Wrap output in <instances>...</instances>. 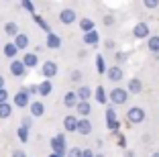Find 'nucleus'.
Here are the masks:
<instances>
[{
  "mask_svg": "<svg viewBox=\"0 0 159 157\" xmlns=\"http://www.w3.org/2000/svg\"><path fill=\"white\" fill-rule=\"evenodd\" d=\"M10 74L14 76V78H25V74H27V65L23 63V59H14L10 61Z\"/></svg>",
  "mask_w": 159,
  "mask_h": 157,
  "instance_id": "6",
  "label": "nucleus"
},
{
  "mask_svg": "<svg viewBox=\"0 0 159 157\" xmlns=\"http://www.w3.org/2000/svg\"><path fill=\"white\" fill-rule=\"evenodd\" d=\"M49 157H59V155H55V153H51V155H49Z\"/></svg>",
  "mask_w": 159,
  "mask_h": 157,
  "instance_id": "48",
  "label": "nucleus"
},
{
  "mask_svg": "<svg viewBox=\"0 0 159 157\" xmlns=\"http://www.w3.org/2000/svg\"><path fill=\"white\" fill-rule=\"evenodd\" d=\"M96 69H98V74H106V72H108L106 61H104L102 55H96Z\"/></svg>",
  "mask_w": 159,
  "mask_h": 157,
  "instance_id": "29",
  "label": "nucleus"
},
{
  "mask_svg": "<svg viewBox=\"0 0 159 157\" xmlns=\"http://www.w3.org/2000/svg\"><path fill=\"white\" fill-rule=\"evenodd\" d=\"M106 78L110 80V82H120V80L125 78V74H122V67H120V65H112V67H108Z\"/></svg>",
  "mask_w": 159,
  "mask_h": 157,
  "instance_id": "9",
  "label": "nucleus"
},
{
  "mask_svg": "<svg viewBox=\"0 0 159 157\" xmlns=\"http://www.w3.org/2000/svg\"><path fill=\"white\" fill-rule=\"evenodd\" d=\"M118 145H120V147H126V139L122 137V135H118Z\"/></svg>",
  "mask_w": 159,
  "mask_h": 157,
  "instance_id": "41",
  "label": "nucleus"
},
{
  "mask_svg": "<svg viewBox=\"0 0 159 157\" xmlns=\"http://www.w3.org/2000/svg\"><path fill=\"white\" fill-rule=\"evenodd\" d=\"M33 21H35V23H37V25H39V27H41V29H43V31H45V33H47V35H51V27H49V25H47V23H45V21H43V19H41V16H39V14H33Z\"/></svg>",
  "mask_w": 159,
  "mask_h": 157,
  "instance_id": "28",
  "label": "nucleus"
},
{
  "mask_svg": "<svg viewBox=\"0 0 159 157\" xmlns=\"http://www.w3.org/2000/svg\"><path fill=\"white\" fill-rule=\"evenodd\" d=\"M108 98H110V102H112L114 106L126 104V100H129V90H125V88H114V90H110Z\"/></svg>",
  "mask_w": 159,
  "mask_h": 157,
  "instance_id": "2",
  "label": "nucleus"
},
{
  "mask_svg": "<svg viewBox=\"0 0 159 157\" xmlns=\"http://www.w3.org/2000/svg\"><path fill=\"white\" fill-rule=\"evenodd\" d=\"M96 157H104V155H96Z\"/></svg>",
  "mask_w": 159,
  "mask_h": 157,
  "instance_id": "49",
  "label": "nucleus"
},
{
  "mask_svg": "<svg viewBox=\"0 0 159 157\" xmlns=\"http://www.w3.org/2000/svg\"><path fill=\"white\" fill-rule=\"evenodd\" d=\"M104 25H106V27L114 25V16H112V14H106V16H104Z\"/></svg>",
  "mask_w": 159,
  "mask_h": 157,
  "instance_id": "37",
  "label": "nucleus"
},
{
  "mask_svg": "<svg viewBox=\"0 0 159 157\" xmlns=\"http://www.w3.org/2000/svg\"><path fill=\"white\" fill-rule=\"evenodd\" d=\"M82 78H84V74H82L80 69H74V72L70 74V80H71V82H82Z\"/></svg>",
  "mask_w": 159,
  "mask_h": 157,
  "instance_id": "33",
  "label": "nucleus"
},
{
  "mask_svg": "<svg viewBox=\"0 0 159 157\" xmlns=\"http://www.w3.org/2000/svg\"><path fill=\"white\" fill-rule=\"evenodd\" d=\"M98 41H100L98 31H90V33H86V35H84V43H86V45L96 47V45H98Z\"/></svg>",
  "mask_w": 159,
  "mask_h": 157,
  "instance_id": "20",
  "label": "nucleus"
},
{
  "mask_svg": "<svg viewBox=\"0 0 159 157\" xmlns=\"http://www.w3.org/2000/svg\"><path fill=\"white\" fill-rule=\"evenodd\" d=\"M63 104H66L67 108H75L80 104V98H78V92H67L66 96H63Z\"/></svg>",
  "mask_w": 159,
  "mask_h": 157,
  "instance_id": "12",
  "label": "nucleus"
},
{
  "mask_svg": "<svg viewBox=\"0 0 159 157\" xmlns=\"http://www.w3.org/2000/svg\"><path fill=\"white\" fill-rule=\"evenodd\" d=\"M133 35H135L137 39H149L151 37L149 25H147V23H137L135 29H133Z\"/></svg>",
  "mask_w": 159,
  "mask_h": 157,
  "instance_id": "7",
  "label": "nucleus"
},
{
  "mask_svg": "<svg viewBox=\"0 0 159 157\" xmlns=\"http://www.w3.org/2000/svg\"><path fill=\"white\" fill-rule=\"evenodd\" d=\"M147 49L151 53H155V55H159V35H151L147 39Z\"/></svg>",
  "mask_w": 159,
  "mask_h": 157,
  "instance_id": "18",
  "label": "nucleus"
},
{
  "mask_svg": "<svg viewBox=\"0 0 159 157\" xmlns=\"http://www.w3.org/2000/svg\"><path fill=\"white\" fill-rule=\"evenodd\" d=\"M10 157H27V153H25L23 149H14V151H12V155H10Z\"/></svg>",
  "mask_w": 159,
  "mask_h": 157,
  "instance_id": "38",
  "label": "nucleus"
},
{
  "mask_svg": "<svg viewBox=\"0 0 159 157\" xmlns=\"http://www.w3.org/2000/svg\"><path fill=\"white\" fill-rule=\"evenodd\" d=\"M126 118H129L131 125H141V122L147 118V112L141 106H131L129 110H126Z\"/></svg>",
  "mask_w": 159,
  "mask_h": 157,
  "instance_id": "1",
  "label": "nucleus"
},
{
  "mask_svg": "<svg viewBox=\"0 0 159 157\" xmlns=\"http://www.w3.org/2000/svg\"><path fill=\"white\" fill-rule=\"evenodd\" d=\"M126 90H129V94H141L143 92V84H141L139 78H133V80H129Z\"/></svg>",
  "mask_w": 159,
  "mask_h": 157,
  "instance_id": "13",
  "label": "nucleus"
},
{
  "mask_svg": "<svg viewBox=\"0 0 159 157\" xmlns=\"http://www.w3.org/2000/svg\"><path fill=\"white\" fill-rule=\"evenodd\" d=\"M23 127H29V129H31V116H25V120H23Z\"/></svg>",
  "mask_w": 159,
  "mask_h": 157,
  "instance_id": "42",
  "label": "nucleus"
},
{
  "mask_svg": "<svg viewBox=\"0 0 159 157\" xmlns=\"http://www.w3.org/2000/svg\"><path fill=\"white\" fill-rule=\"evenodd\" d=\"M80 29L84 31V35L90 33V31H94V21L92 19H82V21H80Z\"/></svg>",
  "mask_w": 159,
  "mask_h": 157,
  "instance_id": "26",
  "label": "nucleus"
},
{
  "mask_svg": "<svg viewBox=\"0 0 159 157\" xmlns=\"http://www.w3.org/2000/svg\"><path fill=\"white\" fill-rule=\"evenodd\" d=\"M6 102H8V92L4 88V90H0V104H6Z\"/></svg>",
  "mask_w": 159,
  "mask_h": 157,
  "instance_id": "36",
  "label": "nucleus"
},
{
  "mask_svg": "<svg viewBox=\"0 0 159 157\" xmlns=\"http://www.w3.org/2000/svg\"><path fill=\"white\" fill-rule=\"evenodd\" d=\"M114 122H118L116 120V110L110 106V108H106V125L110 127V125H114Z\"/></svg>",
  "mask_w": 159,
  "mask_h": 157,
  "instance_id": "27",
  "label": "nucleus"
},
{
  "mask_svg": "<svg viewBox=\"0 0 159 157\" xmlns=\"http://www.w3.org/2000/svg\"><path fill=\"white\" fill-rule=\"evenodd\" d=\"M37 88H39V96H49L53 92V84H51V80H43Z\"/></svg>",
  "mask_w": 159,
  "mask_h": 157,
  "instance_id": "17",
  "label": "nucleus"
},
{
  "mask_svg": "<svg viewBox=\"0 0 159 157\" xmlns=\"http://www.w3.org/2000/svg\"><path fill=\"white\" fill-rule=\"evenodd\" d=\"M67 157H84V151L80 147H71L70 151H67Z\"/></svg>",
  "mask_w": 159,
  "mask_h": 157,
  "instance_id": "32",
  "label": "nucleus"
},
{
  "mask_svg": "<svg viewBox=\"0 0 159 157\" xmlns=\"http://www.w3.org/2000/svg\"><path fill=\"white\" fill-rule=\"evenodd\" d=\"M41 74L45 76L47 80H53L57 76V63L55 61H43L41 65Z\"/></svg>",
  "mask_w": 159,
  "mask_h": 157,
  "instance_id": "5",
  "label": "nucleus"
},
{
  "mask_svg": "<svg viewBox=\"0 0 159 157\" xmlns=\"http://www.w3.org/2000/svg\"><path fill=\"white\" fill-rule=\"evenodd\" d=\"M116 61H118V63L126 61V53H122V51H120V53H116Z\"/></svg>",
  "mask_w": 159,
  "mask_h": 157,
  "instance_id": "39",
  "label": "nucleus"
},
{
  "mask_svg": "<svg viewBox=\"0 0 159 157\" xmlns=\"http://www.w3.org/2000/svg\"><path fill=\"white\" fill-rule=\"evenodd\" d=\"M6 86H4V76H0V90H4Z\"/></svg>",
  "mask_w": 159,
  "mask_h": 157,
  "instance_id": "45",
  "label": "nucleus"
},
{
  "mask_svg": "<svg viewBox=\"0 0 159 157\" xmlns=\"http://www.w3.org/2000/svg\"><path fill=\"white\" fill-rule=\"evenodd\" d=\"M12 114V106H10L8 102L6 104H0V118H8Z\"/></svg>",
  "mask_w": 159,
  "mask_h": 157,
  "instance_id": "30",
  "label": "nucleus"
},
{
  "mask_svg": "<svg viewBox=\"0 0 159 157\" xmlns=\"http://www.w3.org/2000/svg\"><path fill=\"white\" fill-rule=\"evenodd\" d=\"M75 110H78V114H80V116L88 118V114L92 112V106H90V102H80L78 106H75Z\"/></svg>",
  "mask_w": 159,
  "mask_h": 157,
  "instance_id": "24",
  "label": "nucleus"
},
{
  "mask_svg": "<svg viewBox=\"0 0 159 157\" xmlns=\"http://www.w3.org/2000/svg\"><path fill=\"white\" fill-rule=\"evenodd\" d=\"M94 98H96V102L98 104H106L110 98H108V94H106V90L102 88V86H98V88L94 90Z\"/></svg>",
  "mask_w": 159,
  "mask_h": 157,
  "instance_id": "19",
  "label": "nucleus"
},
{
  "mask_svg": "<svg viewBox=\"0 0 159 157\" xmlns=\"http://www.w3.org/2000/svg\"><path fill=\"white\" fill-rule=\"evenodd\" d=\"M14 45H16V49H19V51L27 49V47H29V37L25 35V33H20L19 37H14Z\"/></svg>",
  "mask_w": 159,
  "mask_h": 157,
  "instance_id": "22",
  "label": "nucleus"
},
{
  "mask_svg": "<svg viewBox=\"0 0 159 157\" xmlns=\"http://www.w3.org/2000/svg\"><path fill=\"white\" fill-rule=\"evenodd\" d=\"M45 45H47V49H59V47H61V39H59V35H55V33L47 35Z\"/></svg>",
  "mask_w": 159,
  "mask_h": 157,
  "instance_id": "14",
  "label": "nucleus"
},
{
  "mask_svg": "<svg viewBox=\"0 0 159 157\" xmlns=\"http://www.w3.org/2000/svg\"><path fill=\"white\" fill-rule=\"evenodd\" d=\"M23 63L27 65V69L29 67H37V63H39V55L37 53H25V57H23Z\"/></svg>",
  "mask_w": 159,
  "mask_h": 157,
  "instance_id": "16",
  "label": "nucleus"
},
{
  "mask_svg": "<svg viewBox=\"0 0 159 157\" xmlns=\"http://www.w3.org/2000/svg\"><path fill=\"white\" fill-rule=\"evenodd\" d=\"M104 45H106V49H114V41H110V39H108Z\"/></svg>",
  "mask_w": 159,
  "mask_h": 157,
  "instance_id": "43",
  "label": "nucleus"
},
{
  "mask_svg": "<svg viewBox=\"0 0 159 157\" xmlns=\"http://www.w3.org/2000/svg\"><path fill=\"white\" fill-rule=\"evenodd\" d=\"M78 122L80 120L75 118L74 114H67L66 118H63V129H66L67 133H78Z\"/></svg>",
  "mask_w": 159,
  "mask_h": 157,
  "instance_id": "10",
  "label": "nucleus"
},
{
  "mask_svg": "<svg viewBox=\"0 0 159 157\" xmlns=\"http://www.w3.org/2000/svg\"><path fill=\"white\" fill-rule=\"evenodd\" d=\"M151 157H159V151H153V153H151Z\"/></svg>",
  "mask_w": 159,
  "mask_h": 157,
  "instance_id": "47",
  "label": "nucleus"
},
{
  "mask_svg": "<svg viewBox=\"0 0 159 157\" xmlns=\"http://www.w3.org/2000/svg\"><path fill=\"white\" fill-rule=\"evenodd\" d=\"M78 133L80 135H90L92 133V122H90L88 118H80V122H78Z\"/></svg>",
  "mask_w": 159,
  "mask_h": 157,
  "instance_id": "15",
  "label": "nucleus"
},
{
  "mask_svg": "<svg viewBox=\"0 0 159 157\" xmlns=\"http://www.w3.org/2000/svg\"><path fill=\"white\" fill-rule=\"evenodd\" d=\"M16 135H19V139L23 141V143H27V141H29V127H19Z\"/></svg>",
  "mask_w": 159,
  "mask_h": 157,
  "instance_id": "31",
  "label": "nucleus"
},
{
  "mask_svg": "<svg viewBox=\"0 0 159 157\" xmlns=\"http://www.w3.org/2000/svg\"><path fill=\"white\" fill-rule=\"evenodd\" d=\"M78 98H80V102H88L92 98V88H88V86L78 88Z\"/></svg>",
  "mask_w": 159,
  "mask_h": 157,
  "instance_id": "23",
  "label": "nucleus"
},
{
  "mask_svg": "<svg viewBox=\"0 0 159 157\" xmlns=\"http://www.w3.org/2000/svg\"><path fill=\"white\" fill-rule=\"evenodd\" d=\"M143 4H145V8H157V6H159V0H145Z\"/></svg>",
  "mask_w": 159,
  "mask_h": 157,
  "instance_id": "35",
  "label": "nucleus"
},
{
  "mask_svg": "<svg viewBox=\"0 0 159 157\" xmlns=\"http://www.w3.org/2000/svg\"><path fill=\"white\" fill-rule=\"evenodd\" d=\"M27 92H29V94H39V88H37V86H29Z\"/></svg>",
  "mask_w": 159,
  "mask_h": 157,
  "instance_id": "40",
  "label": "nucleus"
},
{
  "mask_svg": "<svg viewBox=\"0 0 159 157\" xmlns=\"http://www.w3.org/2000/svg\"><path fill=\"white\" fill-rule=\"evenodd\" d=\"M59 21L63 25H74L75 21H78V14H75V10H71V8H63L59 12Z\"/></svg>",
  "mask_w": 159,
  "mask_h": 157,
  "instance_id": "8",
  "label": "nucleus"
},
{
  "mask_svg": "<svg viewBox=\"0 0 159 157\" xmlns=\"http://www.w3.org/2000/svg\"><path fill=\"white\" fill-rule=\"evenodd\" d=\"M125 157H135V153H133V151H126V153H125Z\"/></svg>",
  "mask_w": 159,
  "mask_h": 157,
  "instance_id": "46",
  "label": "nucleus"
},
{
  "mask_svg": "<svg viewBox=\"0 0 159 157\" xmlns=\"http://www.w3.org/2000/svg\"><path fill=\"white\" fill-rule=\"evenodd\" d=\"M29 96L31 94L27 92V90H19V92L14 94V106H19V108H27V106H31V100H29Z\"/></svg>",
  "mask_w": 159,
  "mask_h": 157,
  "instance_id": "4",
  "label": "nucleus"
},
{
  "mask_svg": "<svg viewBox=\"0 0 159 157\" xmlns=\"http://www.w3.org/2000/svg\"><path fill=\"white\" fill-rule=\"evenodd\" d=\"M4 33L8 35V37H19L20 29H19V25H16V23H6L4 25Z\"/></svg>",
  "mask_w": 159,
  "mask_h": 157,
  "instance_id": "21",
  "label": "nucleus"
},
{
  "mask_svg": "<svg viewBox=\"0 0 159 157\" xmlns=\"http://www.w3.org/2000/svg\"><path fill=\"white\" fill-rule=\"evenodd\" d=\"M51 149H53V153L55 155H59V157H63L66 155V137L63 135H55V137L51 139Z\"/></svg>",
  "mask_w": 159,
  "mask_h": 157,
  "instance_id": "3",
  "label": "nucleus"
},
{
  "mask_svg": "<svg viewBox=\"0 0 159 157\" xmlns=\"http://www.w3.org/2000/svg\"><path fill=\"white\" fill-rule=\"evenodd\" d=\"M20 6H23L25 10H29V12H33V14H35V6H33V2H29V0H23V2H20Z\"/></svg>",
  "mask_w": 159,
  "mask_h": 157,
  "instance_id": "34",
  "label": "nucleus"
},
{
  "mask_svg": "<svg viewBox=\"0 0 159 157\" xmlns=\"http://www.w3.org/2000/svg\"><path fill=\"white\" fill-rule=\"evenodd\" d=\"M31 116H35V118H39V116H43L45 114V104L43 102H39V100H35V102H31Z\"/></svg>",
  "mask_w": 159,
  "mask_h": 157,
  "instance_id": "11",
  "label": "nucleus"
},
{
  "mask_svg": "<svg viewBox=\"0 0 159 157\" xmlns=\"http://www.w3.org/2000/svg\"><path fill=\"white\" fill-rule=\"evenodd\" d=\"M16 53H19V49H16V45H14V43H6V45H4V55L8 57V59L14 61Z\"/></svg>",
  "mask_w": 159,
  "mask_h": 157,
  "instance_id": "25",
  "label": "nucleus"
},
{
  "mask_svg": "<svg viewBox=\"0 0 159 157\" xmlns=\"http://www.w3.org/2000/svg\"><path fill=\"white\" fill-rule=\"evenodd\" d=\"M84 157H96V155H94V153L90 151V149H86V151H84Z\"/></svg>",
  "mask_w": 159,
  "mask_h": 157,
  "instance_id": "44",
  "label": "nucleus"
}]
</instances>
